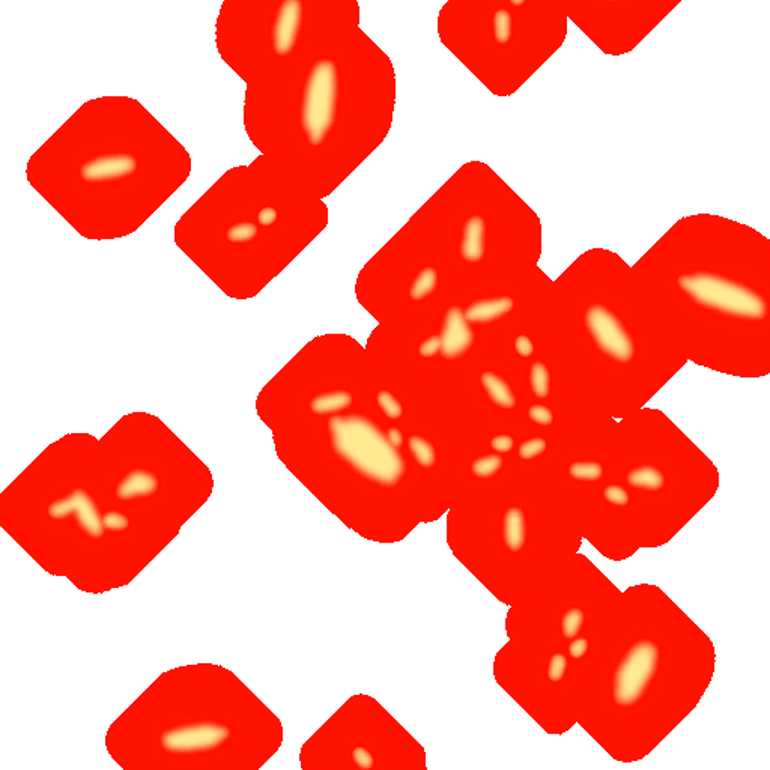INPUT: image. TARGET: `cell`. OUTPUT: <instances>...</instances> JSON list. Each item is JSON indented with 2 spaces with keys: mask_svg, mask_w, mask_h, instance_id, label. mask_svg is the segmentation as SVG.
<instances>
[{
  "mask_svg": "<svg viewBox=\"0 0 770 770\" xmlns=\"http://www.w3.org/2000/svg\"><path fill=\"white\" fill-rule=\"evenodd\" d=\"M630 0H605V5L608 6H621V5L629 4Z\"/></svg>",
  "mask_w": 770,
  "mask_h": 770,
  "instance_id": "obj_41",
  "label": "cell"
},
{
  "mask_svg": "<svg viewBox=\"0 0 770 770\" xmlns=\"http://www.w3.org/2000/svg\"><path fill=\"white\" fill-rule=\"evenodd\" d=\"M443 291V273L437 265L419 266L412 271L405 288V298L409 304L426 306L439 297Z\"/></svg>",
  "mask_w": 770,
  "mask_h": 770,
  "instance_id": "obj_16",
  "label": "cell"
},
{
  "mask_svg": "<svg viewBox=\"0 0 770 770\" xmlns=\"http://www.w3.org/2000/svg\"><path fill=\"white\" fill-rule=\"evenodd\" d=\"M518 303L515 294H500L487 297L478 295L467 300L462 309L465 318L474 327H498L514 318Z\"/></svg>",
  "mask_w": 770,
  "mask_h": 770,
  "instance_id": "obj_10",
  "label": "cell"
},
{
  "mask_svg": "<svg viewBox=\"0 0 770 770\" xmlns=\"http://www.w3.org/2000/svg\"><path fill=\"white\" fill-rule=\"evenodd\" d=\"M328 434L337 457L369 483L393 486L405 477L407 464L399 448L368 417L334 416L328 421Z\"/></svg>",
  "mask_w": 770,
  "mask_h": 770,
  "instance_id": "obj_3",
  "label": "cell"
},
{
  "mask_svg": "<svg viewBox=\"0 0 770 770\" xmlns=\"http://www.w3.org/2000/svg\"><path fill=\"white\" fill-rule=\"evenodd\" d=\"M195 733L196 727L164 731L159 737V748L168 754H188L213 748V745L225 742L227 737L225 727L218 726H204L199 736H195Z\"/></svg>",
  "mask_w": 770,
  "mask_h": 770,
  "instance_id": "obj_12",
  "label": "cell"
},
{
  "mask_svg": "<svg viewBox=\"0 0 770 770\" xmlns=\"http://www.w3.org/2000/svg\"><path fill=\"white\" fill-rule=\"evenodd\" d=\"M580 323L590 348L608 364L630 366L637 361L638 337L616 304L593 298L581 310Z\"/></svg>",
  "mask_w": 770,
  "mask_h": 770,
  "instance_id": "obj_4",
  "label": "cell"
},
{
  "mask_svg": "<svg viewBox=\"0 0 770 770\" xmlns=\"http://www.w3.org/2000/svg\"><path fill=\"white\" fill-rule=\"evenodd\" d=\"M262 227L252 217H241L231 223L225 231V241L232 247H243L256 243L261 236Z\"/></svg>",
  "mask_w": 770,
  "mask_h": 770,
  "instance_id": "obj_21",
  "label": "cell"
},
{
  "mask_svg": "<svg viewBox=\"0 0 770 770\" xmlns=\"http://www.w3.org/2000/svg\"><path fill=\"white\" fill-rule=\"evenodd\" d=\"M352 393L345 385H332L316 390L310 396L307 409L314 417L336 416L351 407Z\"/></svg>",
  "mask_w": 770,
  "mask_h": 770,
  "instance_id": "obj_17",
  "label": "cell"
},
{
  "mask_svg": "<svg viewBox=\"0 0 770 770\" xmlns=\"http://www.w3.org/2000/svg\"><path fill=\"white\" fill-rule=\"evenodd\" d=\"M102 503L89 491L86 485H77V507L72 516L82 536L93 542H100L104 537L102 530Z\"/></svg>",
  "mask_w": 770,
  "mask_h": 770,
  "instance_id": "obj_15",
  "label": "cell"
},
{
  "mask_svg": "<svg viewBox=\"0 0 770 770\" xmlns=\"http://www.w3.org/2000/svg\"><path fill=\"white\" fill-rule=\"evenodd\" d=\"M408 448H409V452L412 453V457L421 468H434L438 462V455H437L434 444L423 434H412L408 438Z\"/></svg>",
  "mask_w": 770,
  "mask_h": 770,
  "instance_id": "obj_25",
  "label": "cell"
},
{
  "mask_svg": "<svg viewBox=\"0 0 770 770\" xmlns=\"http://www.w3.org/2000/svg\"><path fill=\"white\" fill-rule=\"evenodd\" d=\"M528 389L534 402H549L555 390V372L548 360L537 355L530 363L528 371Z\"/></svg>",
  "mask_w": 770,
  "mask_h": 770,
  "instance_id": "obj_20",
  "label": "cell"
},
{
  "mask_svg": "<svg viewBox=\"0 0 770 770\" xmlns=\"http://www.w3.org/2000/svg\"><path fill=\"white\" fill-rule=\"evenodd\" d=\"M417 352H419V357L421 360H428V361L439 357L441 355V337H439V332H432L429 336L425 337L420 342Z\"/></svg>",
  "mask_w": 770,
  "mask_h": 770,
  "instance_id": "obj_35",
  "label": "cell"
},
{
  "mask_svg": "<svg viewBox=\"0 0 770 770\" xmlns=\"http://www.w3.org/2000/svg\"><path fill=\"white\" fill-rule=\"evenodd\" d=\"M478 381L482 385L487 403L492 408L498 411L512 412L523 407V396L519 394L518 387L507 373L485 368L478 373Z\"/></svg>",
  "mask_w": 770,
  "mask_h": 770,
  "instance_id": "obj_13",
  "label": "cell"
},
{
  "mask_svg": "<svg viewBox=\"0 0 770 770\" xmlns=\"http://www.w3.org/2000/svg\"><path fill=\"white\" fill-rule=\"evenodd\" d=\"M441 359L444 361H459L473 354L478 348L477 328L467 321L462 306L453 304L444 312L441 319Z\"/></svg>",
  "mask_w": 770,
  "mask_h": 770,
  "instance_id": "obj_9",
  "label": "cell"
},
{
  "mask_svg": "<svg viewBox=\"0 0 770 770\" xmlns=\"http://www.w3.org/2000/svg\"><path fill=\"white\" fill-rule=\"evenodd\" d=\"M309 0H275L266 13L265 47L280 65H288L307 44Z\"/></svg>",
  "mask_w": 770,
  "mask_h": 770,
  "instance_id": "obj_6",
  "label": "cell"
},
{
  "mask_svg": "<svg viewBox=\"0 0 770 770\" xmlns=\"http://www.w3.org/2000/svg\"><path fill=\"white\" fill-rule=\"evenodd\" d=\"M605 465L598 461H575L567 468V476L572 482L582 485H596L605 477Z\"/></svg>",
  "mask_w": 770,
  "mask_h": 770,
  "instance_id": "obj_24",
  "label": "cell"
},
{
  "mask_svg": "<svg viewBox=\"0 0 770 770\" xmlns=\"http://www.w3.org/2000/svg\"><path fill=\"white\" fill-rule=\"evenodd\" d=\"M528 515L521 505H510L503 514V546L507 553H519L527 544Z\"/></svg>",
  "mask_w": 770,
  "mask_h": 770,
  "instance_id": "obj_18",
  "label": "cell"
},
{
  "mask_svg": "<svg viewBox=\"0 0 770 770\" xmlns=\"http://www.w3.org/2000/svg\"><path fill=\"white\" fill-rule=\"evenodd\" d=\"M519 18L514 9L503 4H496L486 13L485 18V35L496 49H515L518 40Z\"/></svg>",
  "mask_w": 770,
  "mask_h": 770,
  "instance_id": "obj_14",
  "label": "cell"
},
{
  "mask_svg": "<svg viewBox=\"0 0 770 770\" xmlns=\"http://www.w3.org/2000/svg\"><path fill=\"white\" fill-rule=\"evenodd\" d=\"M354 762H357L360 767L372 766V754L369 753L368 749L360 748L354 753Z\"/></svg>",
  "mask_w": 770,
  "mask_h": 770,
  "instance_id": "obj_38",
  "label": "cell"
},
{
  "mask_svg": "<svg viewBox=\"0 0 770 770\" xmlns=\"http://www.w3.org/2000/svg\"><path fill=\"white\" fill-rule=\"evenodd\" d=\"M569 673V659L566 653L562 650L553 651L549 656L548 671H546V680L551 687H558L564 682Z\"/></svg>",
  "mask_w": 770,
  "mask_h": 770,
  "instance_id": "obj_31",
  "label": "cell"
},
{
  "mask_svg": "<svg viewBox=\"0 0 770 770\" xmlns=\"http://www.w3.org/2000/svg\"><path fill=\"white\" fill-rule=\"evenodd\" d=\"M624 480L628 486L633 487L635 491L660 492L664 491L669 476L662 465L658 462H641L628 469L624 474Z\"/></svg>",
  "mask_w": 770,
  "mask_h": 770,
  "instance_id": "obj_19",
  "label": "cell"
},
{
  "mask_svg": "<svg viewBox=\"0 0 770 770\" xmlns=\"http://www.w3.org/2000/svg\"><path fill=\"white\" fill-rule=\"evenodd\" d=\"M602 498L605 505L610 507H630L633 505L632 494L628 487L619 483H608L607 486L603 487Z\"/></svg>",
  "mask_w": 770,
  "mask_h": 770,
  "instance_id": "obj_33",
  "label": "cell"
},
{
  "mask_svg": "<svg viewBox=\"0 0 770 770\" xmlns=\"http://www.w3.org/2000/svg\"><path fill=\"white\" fill-rule=\"evenodd\" d=\"M346 65L337 53H312L298 72L295 124L312 151L336 139L345 115Z\"/></svg>",
  "mask_w": 770,
  "mask_h": 770,
  "instance_id": "obj_2",
  "label": "cell"
},
{
  "mask_svg": "<svg viewBox=\"0 0 770 770\" xmlns=\"http://www.w3.org/2000/svg\"><path fill=\"white\" fill-rule=\"evenodd\" d=\"M592 651V641L589 637H576L569 644V655L575 662L585 659Z\"/></svg>",
  "mask_w": 770,
  "mask_h": 770,
  "instance_id": "obj_36",
  "label": "cell"
},
{
  "mask_svg": "<svg viewBox=\"0 0 770 770\" xmlns=\"http://www.w3.org/2000/svg\"><path fill=\"white\" fill-rule=\"evenodd\" d=\"M505 4L510 8L519 13V11H524V9L527 8L528 5L532 4V0H505Z\"/></svg>",
  "mask_w": 770,
  "mask_h": 770,
  "instance_id": "obj_40",
  "label": "cell"
},
{
  "mask_svg": "<svg viewBox=\"0 0 770 770\" xmlns=\"http://www.w3.org/2000/svg\"><path fill=\"white\" fill-rule=\"evenodd\" d=\"M549 439L544 434H532L524 437L516 446V457L521 462H533L548 452Z\"/></svg>",
  "mask_w": 770,
  "mask_h": 770,
  "instance_id": "obj_28",
  "label": "cell"
},
{
  "mask_svg": "<svg viewBox=\"0 0 770 770\" xmlns=\"http://www.w3.org/2000/svg\"><path fill=\"white\" fill-rule=\"evenodd\" d=\"M487 446L492 452L498 453L501 457L510 455L516 448V437L509 430H498L496 434L491 435V438L487 439Z\"/></svg>",
  "mask_w": 770,
  "mask_h": 770,
  "instance_id": "obj_34",
  "label": "cell"
},
{
  "mask_svg": "<svg viewBox=\"0 0 770 770\" xmlns=\"http://www.w3.org/2000/svg\"><path fill=\"white\" fill-rule=\"evenodd\" d=\"M457 261L465 268H482L486 265L494 247V227L485 214H467L457 227Z\"/></svg>",
  "mask_w": 770,
  "mask_h": 770,
  "instance_id": "obj_8",
  "label": "cell"
},
{
  "mask_svg": "<svg viewBox=\"0 0 770 770\" xmlns=\"http://www.w3.org/2000/svg\"><path fill=\"white\" fill-rule=\"evenodd\" d=\"M585 611L581 607H573L567 611L563 612L562 620H560V630L562 637L566 641H571L573 638L580 637V633L584 630Z\"/></svg>",
  "mask_w": 770,
  "mask_h": 770,
  "instance_id": "obj_30",
  "label": "cell"
},
{
  "mask_svg": "<svg viewBox=\"0 0 770 770\" xmlns=\"http://www.w3.org/2000/svg\"><path fill=\"white\" fill-rule=\"evenodd\" d=\"M515 359L521 364L532 363L539 354V341L532 332H519L514 341Z\"/></svg>",
  "mask_w": 770,
  "mask_h": 770,
  "instance_id": "obj_29",
  "label": "cell"
},
{
  "mask_svg": "<svg viewBox=\"0 0 770 770\" xmlns=\"http://www.w3.org/2000/svg\"><path fill=\"white\" fill-rule=\"evenodd\" d=\"M163 486V478L149 465L134 464L120 469L115 478V496L122 501H148Z\"/></svg>",
  "mask_w": 770,
  "mask_h": 770,
  "instance_id": "obj_11",
  "label": "cell"
},
{
  "mask_svg": "<svg viewBox=\"0 0 770 770\" xmlns=\"http://www.w3.org/2000/svg\"><path fill=\"white\" fill-rule=\"evenodd\" d=\"M659 649L650 637H640L624 651L612 678V699L620 708L637 707L659 669Z\"/></svg>",
  "mask_w": 770,
  "mask_h": 770,
  "instance_id": "obj_7",
  "label": "cell"
},
{
  "mask_svg": "<svg viewBox=\"0 0 770 770\" xmlns=\"http://www.w3.org/2000/svg\"><path fill=\"white\" fill-rule=\"evenodd\" d=\"M101 521L106 537H124L133 525L130 515L118 505H102Z\"/></svg>",
  "mask_w": 770,
  "mask_h": 770,
  "instance_id": "obj_23",
  "label": "cell"
},
{
  "mask_svg": "<svg viewBox=\"0 0 770 770\" xmlns=\"http://www.w3.org/2000/svg\"><path fill=\"white\" fill-rule=\"evenodd\" d=\"M277 218H279V211L275 209V207L266 205L257 213L256 222L259 223V226L268 229V227L274 226Z\"/></svg>",
  "mask_w": 770,
  "mask_h": 770,
  "instance_id": "obj_37",
  "label": "cell"
},
{
  "mask_svg": "<svg viewBox=\"0 0 770 770\" xmlns=\"http://www.w3.org/2000/svg\"><path fill=\"white\" fill-rule=\"evenodd\" d=\"M557 419V411L548 402H536L525 411V420L537 428L553 425Z\"/></svg>",
  "mask_w": 770,
  "mask_h": 770,
  "instance_id": "obj_32",
  "label": "cell"
},
{
  "mask_svg": "<svg viewBox=\"0 0 770 770\" xmlns=\"http://www.w3.org/2000/svg\"><path fill=\"white\" fill-rule=\"evenodd\" d=\"M143 170L142 155L131 148H104L102 151L80 155L77 164V184L80 190L101 193L116 186H127L136 181Z\"/></svg>",
  "mask_w": 770,
  "mask_h": 770,
  "instance_id": "obj_5",
  "label": "cell"
},
{
  "mask_svg": "<svg viewBox=\"0 0 770 770\" xmlns=\"http://www.w3.org/2000/svg\"><path fill=\"white\" fill-rule=\"evenodd\" d=\"M673 291L688 306L712 318L736 323L767 322L770 298L754 280L721 266H683Z\"/></svg>",
  "mask_w": 770,
  "mask_h": 770,
  "instance_id": "obj_1",
  "label": "cell"
},
{
  "mask_svg": "<svg viewBox=\"0 0 770 770\" xmlns=\"http://www.w3.org/2000/svg\"><path fill=\"white\" fill-rule=\"evenodd\" d=\"M77 507V485L68 487L67 491L59 494L56 498L50 501L45 512L47 521L52 523H72Z\"/></svg>",
  "mask_w": 770,
  "mask_h": 770,
  "instance_id": "obj_22",
  "label": "cell"
},
{
  "mask_svg": "<svg viewBox=\"0 0 770 770\" xmlns=\"http://www.w3.org/2000/svg\"><path fill=\"white\" fill-rule=\"evenodd\" d=\"M505 464V457L498 453H483L474 457L469 464V471L477 478H494L500 476Z\"/></svg>",
  "mask_w": 770,
  "mask_h": 770,
  "instance_id": "obj_26",
  "label": "cell"
},
{
  "mask_svg": "<svg viewBox=\"0 0 770 770\" xmlns=\"http://www.w3.org/2000/svg\"><path fill=\"white\" fill-rule=\"evenodd\" d=\"M387 438H389L390 443L393 444L396 448H402L403 441H405L403 439L402 430L396 429V428L387 430Z\"/></svg>",
  "mask_w": 770,
  "mask_h": 770,
  "instance_id": "obj_39",
  "label": "cell"
},
{
  "mask_svg": "<svg viewBox=\"0 0 770 770\" xmlns=\"http://www.w3.org/2000/svg\"><path fill=\"white\" fill-rule=\"evenodd\" d=\"M375 402L389 420L398 421L403 417L405 407L403 400L396 391L390 387H380L375 391Z\"/></svg>",
  "mask_w": 770,
  "mask_h": 770,
  "instance_id": "obj_27",
  "label": "cell"
}]
</instances>
